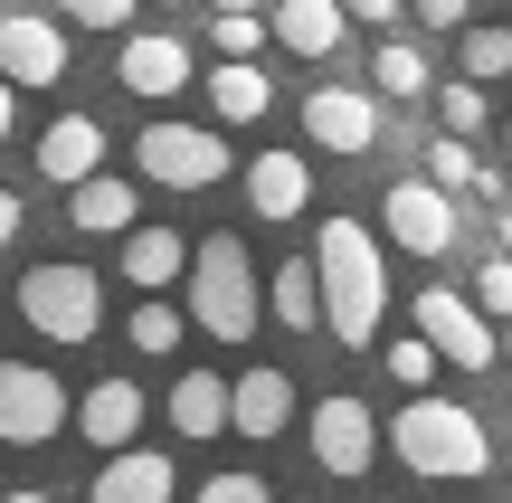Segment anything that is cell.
Returning <instances> with one entry per match:
<instances>
[{
	"mask_svg": "<svg viewBox=\"0 0 512 503\" xmlns=\"http://www.w3.org/2000/svg\"><path fill=\"white\" fill-rule=\"evenodd\" d=\"M313 285H323V342H351L361 352L389 314V266H380V238H370L351 209H332L313 228Z\"/></svg>",
	"mask_w": 512,
	"mask_h": 503,
	"instance_id": "obj_1",
	"label": "cell"
},
{
	"mask_svg": "<svg viewBox=\"0 0 512 503\" xmlns=\"http://www.w3.org/2000/svg\"><path fill=\"white\" fill-rule=\"evenodd\" d=\"M181 304H190V333L209 342H256V314H266V285H256V257L238 228H209L181 266Z\"/></svg>",
	"mask_w": 512,
	"mask_h": 503,
	"instance_id": "obj_2",
	"label": "cell"
},
{
	"mask_svg": "<svg viewBox=\"0 0 512 503\" xmlns=\"http://www.w3.org/2000/svg\"><path fill=\"white\" fill-rule=\"evenodd\" d=\"M389 447H399V466L427 475V485H475V475L494 466L484 418L465 409V399H437V390H408V409L389 418Z\"/></svg>",
	"mask_w": 512,
	"mask_h": 503,
	"instance_id": "obj_3",
	"label": "cell"
},
{
	"mask_svg": "<svg viewBox=\"0 0 512 503\" xmlns=\"http://www.w3.org/2000/svg\"><path fill=\"white\" fill-rule=\"evenodd\" d=\"M19 323L29 333H48V342H95L105 333V276L95 266H76V257H48V266H29L19 276Z\"/></svg>",
	"mask_w": 512,
	"mask_h": 503,
	"instance_id": "obj_4",
	"label": "cell"
},
{
	"mask_svg": "<svg viewBox=\"0 0 512 503\" xmlns=\"http://www.w3.org/2000/svg\"><path fill=\"white\" fill-rule=\"evenodd\" d=\"M57 428H76V399L48 361H0V447H48Z\"/></svg>",
	"mask_w": 512,
	"mask_h": 503,
	"instance_id": "obj_5",
	"label": "cell"
},
{
	"mask_svg": "<svg viewBox=\"0 0 512 503\" xmlns=\"http://www.w3.org/2000/svg\"><path fill=\"white\" fill-rule=\"evenodd\" d=\"M418 333L437 342L446 371H494V361H503L494 314H484L475 295H456V285H418Z\"/></svg>",
	"mask_w": 512,
	"mask_h": 503,
	"instance_id": "obj_6",
	"label": "cell"
},
{
	"mask_svg": "<svg viewBox=\"0 0 512 503\" xmlns=\"http://www.w3.org/2000/svg\"><path fill=\"white\" fill-rule=\"evenodd\" d=\"M133 171L162 181V190H209V181H228V143H219L209 124H143Z\"/></svg>",
	"mask_w": 512,
	"mask_h": 503,
	"instance_id": "obj_7",
	"label": "cell"
},
{
	"mask_svg": "<svg viewBox=\"0 0 512 503\" xmlns=\"http://www.w3.org/2000/svg\"><path fill=\"white\" fill-rule=\"evenodd\" d=\"M380 238L399 247V257H446V247H456V190H437L427 171L389 181V200H380Z\"/></svg>",
	"mask_w": 512,
	"mask_h": 503,
	"instance_id": "obj_8",
	"label": "cell"
},
{
	"mask_svg": "<svg viewBox=\"0 0 512 503\" xmlns=\"http://www.w3.org/2000/svg\"><path fill=\"white\" fill-rule=\"evenodd\" d=\"M370 456H380V418H370L351 390L313 399V466H323L332 485H361V475H370Z\"/></svg>",
	"mask_w": 512,
	"mask_h": 503,
	"instance_id": "obj_9",
	"label": "cell"
},
{
	"mask_svg": "<svg viewBox=\"0 0 512 503\" xmlns=\"http://www.w3.org/2000/svg\"><path fill=\"white\" fill-rule=\"evenodd\" d=\"M114 76H124L143 105H171V95L190 86V38H181V29H124V57H114Z\"/></svg>",
	"mask_w": 512,
	"mask_h": 503,
	"instance_id": "obj_10",
	"label": "cell"
},
{
	"mask_svg": "<svg viewBox=\"0 0 512 503\" xmlns=\"http://www.w3.org/2000/svg\"><path fill=\"white\" fill-rule=\"evenodd\" d=\"M0 76L10 86H57L67 76V29H48V10H0Z\"/></svg>",
	"mask_w": 512,
	"mask_h": 503,
	"instance_id": "obj_11",
	"label": "cell"
},
{
	"mask_svg": "<svg viewBox=\"0 0 512 503\" xmlns=\"http://www.w3.org/2000/svg\"><path fill=\"white\" fill-rule=\"evenodd\" d=\"M304 133H313L323 152H342V162H351V152L380 143V105H370L361 86H313V95H304Z\"/></svg>",
	"mask_w": 512,
	"mask_h": 503,
	"instance_id": "obj_12",
	"label": "cell"
},
{
	"mask_svg": "<svg viewBox=\"0 0 512 503\" xmlns=\"http://www.w3.org/2000/svg\"><path fill=\"white\" fill-rule=\"evenodd\" d=\"M294 409H304V399H294L285 371H247V380H228V428H238V437H285Z\"/></svg>",
	"mask_w": 512,
	"mask_h": 503,
	"instance_id": "obj_13",
	"label": "cell"
},
{
	"mask_svg": "<svg viewBox=\"0 0 512 503\" xmlns=\"http://www.w3.org/2000/svg\"><path fill=\"white\" fill-rule=\"evenodd\" d=\"M171 456L152 447H105V466H95V503H171Z\"/></svg>",
	"mask_w": 512,
	"mask_h": 503,
	"instance_id": "obj_14",
	"label": "cell"
},
{
	"mask_svg": "<svg viewBox=\"0 0 512 503\" xmlns=\"http://www.w3.org/2000/svg\"><path fill=\"white\" fill-rule=\"evenodd\" d=\"M304 200H313V162L304 152H256L247 162V209L256 219H304Z\"/></svg>",
	"mask_w": 512,
	"mask_h": 503,
	"instance_id": "obj_15",
	"label": "cell"
},
{
	"mask_svg": "<svg viewBox=\"0 0 512 503\" xmlns=\"http://www.w3.org/2000/svg\"><path fill=\"white\" fill-rule=\"evenodd\" d=\"M266 29H275V48H285V57H332L351 38V10H342V0H275Z\"/></svg>",
	"mask_w": 512,
	"mask_h": 503,
	"instance_id": "obj_16",
	"label": "cell"
},
{
	"mask_svg": "<svg viewBox=\"0 0 512 503\" xmlns=\"http://www.w3.org/2000/svg\"><path fill=\"white\" fill-rule=\"evenodd\" d=\"M105 162V124H95V114H57L48 133H38V181H86V171Z\"/></svg>",
	"mask_w": 512,
	"mask_h": 503,
	"instance_id": "obj_17",
	"label": "cell"
},
{
	"mask_svg": "<svg viewBox=\"0 0 512 503\" xmlns=\"http://www.w3.org/2000/svg\"><path fill=\"white\" fill-rule=\"evenodd\" d=\"M143 418H152V399L133 390L124 371H114V380H95V390L76 399V428H86L95 447H133V428H143Z\"/></svg>",
	"mask_w": 512,
	"mask_h": 503,
	"instance_id": "obj_18",
	"label": "cell"
},
{
	"mask_svg": "<svg viewBox=\"0 0 512 503\" xmlns=\"http://www.w3.org/2000/svg\"><path fill=\"white\" fill-rule=\"evenodd\" d=\"M181 266H190V238H181V228H143V219L124 228V285H133V295L181 285Z\"/></svg>",
	"mask_w": 512,
	"mask_h": 503,
	"instance_id": "obj_19",
	"label": "cell"
},
{
	"mask_svg": "<svg viewBox=\"0 0 512 503\" xmlns=\"http://www.w3.org/2000/svg\"><path fill=\"white\" fill-rule=\"evenodd\" d=\"M133 209H143V200H133V181H114L105 162H95L86 181L67 190V219L86 228V238H124V228H133Z\"/></svg>",
	"mask_w": 512,
	"mask_h": 503,
	"instance_id": "obj_20",
	"label": "cell"
},
{
	"mask_svg": "<svg viewBox=\"0 0 512 503\" xmlns=\"http://www.w3.org/2000/svg\"><path fill=\"white\" fill-rule=\"evenodd\" d=\"M266 105H275V76L256 67V57H219V76H209V114H219V124H256Z\"/></svg>",
	"mask_w": 512,
	"mask_h": 503,
	"instance_id": "obj_21",
	"label": "cell"
},
{
	"mask_svg": "<svg viewBox=\"0 0 512 503\" xmlns=\"http://www.w3.org/2000/svg\"><path fill=\"white\" fill-rule=\"evenodd\" d=\"M171 428L181 437H228V380L219 371H181L171 380Z\"/></svg>",
	"mask_w": 512,
	"mask_h": 503,
	"instance_id": "obj_22",
	"label": "cell"
},
{
	"mask_svg": "<svg viewBox=\"0 0 512 503\" xmlns=\"http://www.w3.org/2000/svg\"><path fill=\"white\" fill-rule=\"evenodd\" d=\"M266 304H275L285 333H323V285H313V257H285V266H275Z\"/></svg>",
	"mask_w": 512,
	"mask_h": 503,
	"instance_id": "obj_23",
	"label": "cell"
},
{
	"mask_svg": "<svg viewBox=\"0 0 512 503\" xmlns=\"http://www.w3.org/2000/svg\"><path fill=\"white\" fill-rule=\"evenodd\" d=\"M181 333H190V304H162V295H143V304H133V314H124V342H133V352H143V361L181 352Z\"/></svg>",
	"mask_w": 512,
	"mask_h": 503,
	"instance_id": "obj_24",
	"label": "cell"
},
{
	"mask_svg": "<svg viewBox=\"0 0 512 503\" xmlns=\"http://www.w3.org/2000/svg\"><path fill=\"white\" fill-rule=\"evenodd\" d=\"M427 181H437V190H475V181H484L475 133H446V124H437V143H427Z\"/></svg>",
	"mask_w": 512,
	"mask_h": 503,
	"instance_id": "obj_25",
	"label": "cell"
},
{
	"mask_svg": "<svg viewBox=\"0 0 512 503\" xmlns=\"http://www.w3.org/2000/svg\"><path fill=\"white\" fill-rule=\"evenodd\" d=\"M370 86L408 105V95H427V57L408 48V38H380V57H370Z\"/></svg>",
	"mask_w": 512,
	"mask_h": 503,
	"instance_id": "obj_26",
	"label": "cell"
},
{
	"mask_svg": "<svg viewBox=\"0 0 512 503\" xmlns=\"http://www.w3.org/2000/svg\"><path fill=\"white\" fill-rule=\"evenodd\" d=\"M437 124H446V133H484V124H494V105H484V86H475L465 67L437 86Z\"/></svg>",
	"mask_w": 512,
	"mask_h": 503,
	"instance_id": "obj_27",
	"label": "cell"
},
{
	"mask_svg": "<svg viewBox=\"0 0 512 503\" xmlns=\"http://www.w3.org/2000/svg\"><path fill=\"white\" fill-rule=\"evenodd\" d=\"M465 76L475 86H503L512 76V29H465Z\"/></svg>",
	"mask_w": 512,
	"mask_h": 503,
	"instance_id": "obj_28",
	"label": "cell"
},
{
	"mask_svg": "<svg viewBox=\"0 0 512 503\" xmlns=\"http://www.w3.org/2000/svg\"><path fill=\"white\" fill-rule=\"evenodd\" d=\"M266 19H256V10H219V19H209V48H219V57H256V48H266Z\"/></svg>",
	"mask_w": 512,
	"mask_h": 503,
	"instance_id": "obj_29",
	"label": "cell"
},
{
	"mask_svg": "<svg viewBox=\"0 0 512 503\" xmlns=\"http://www.w3.org/2000/svg\"><path fill=\"white\" fill-rule=\"evenodd\" d=\"M389 380H399V390H427V380H437V342H427V333L389 342Z\"/></svg>",
	"mask_w": 512,
	"mask_h": 503,
	"instance_id": "obj_30",
	"label": "cell"
},
{
	"mask_svg": "<svg viewBox=\"0 0 512 503\" xmlns=\"http://www.w3.org/2000/svg\"><path fill=\"white\" fill-rule=\"evenodd\" d=\"M475 304H484V314H512V257H503V247H494V257H484V276H475Z\"/></svg>",
	"mask_w": 512,
	"mask_h": 503,
	"instance_id": "obj_31",
	"label": "cell"
},
{
	"mask_svg": "<svg viewBox=\"0 0 512 503\" xmlns=\"http://www.w3.org/2000/svg\"><path fill=\"white\" fill-rule=\"evenodd\" d=\"M190 503H275V494H266V475H209Z\"/></svg>",
	"mask_w": 512,
	"mask_h": 503,
	"instance_id": "obj_32",
	"label": "cell"
},
{
	"mask_svg": "<svg viewBox=\"0 0 512 503\" xmlns=\"http://www.w3.org/2000/svg\"><path fill=\"white\" fill-rule=\"evenodd\" d=\"M76 29H133V0H57Z\"/></svg>",
	"mask_w": 512,
	"mask_h": 503,
	"instance_id": "obj_33",
	"label": "cell"
},
{
	"mask_svg": "<svg viewBox=\"0 0 512 503\" xmlns=\"http://www.w3.org/2000/svg\"><path fill=\"white\" fill-rule=\"evenodd\" d=\"M342 10L361 19V29H399V19H408V0H342Z\"/></svg>",
	"mask_w": 512,
	"mask_h": 503,
	"instance_id": "obj_34",
	"label": "cell"
},
{
	"mask_svg": "<svg viewBox=\"0 0 512 503\" xmlns=\"http://www.w3.org/2000/svg\"><path fill=\"white\" fill-rule=\"evenodd\" d=\"M418 19H427V29H465V19H475V0H418Z\"/></svg>",
	"mask_w": 512,
	"mask_h": 503,
	"instance_id": "obj_35",
	"label": "cell"
},
{
	"mask_svg": "<svg viewBox=\"0 0 512 503\" xmlns=\"http://www.w3.org/2000/svg\"><path fill=\"white\" fill-rule=\"evenodd\" d=\"M19 238V190H0V247Z\"/></svg>",
	"mask_w": 512,
	"mask_h": 503,
	"instance_id": "obj_36",
	"label": "cell"
},
{
	"mask_svg": "<svg viewBox=\"0 0 512 503\" xmlns=\"http://www.w3.org/2000/svg\"><path fill=\"white\" fill-rule=\"evenodd\" d=\"M10 95H19V86H10V76H0V143H10Z\"/></svg>",
	"mask_w": 512,
	"mask_h": 503,
	"instance_id": "obj_37",
	"label": "cell"
},
{
	"mask_svg": "<svg viewBox=\"0 0 512 503\" xmlns=\"http://www.w3.org/2000/svg\"><path fill=\"white\" fill-rule=\"evenodd\" d=\"M494 247H503V257H512V209H503V228H494Z\"/></svg>",
	"mask_w": 512,
	"mask_h": 503,
	"instance_id": "obj_38",
	"label": "cell"
},
{
	"mask_svg": "<svg viewBox=\"0 0 512 503\" xmlns=\"http://www.w3.org/2000/svg\"><path fill=\"white\" fill-rule=\"evenodd\" d=\"M0 503H57V494H0Z\"/></svg>",
	"mask_w": 512,
	"mask_h": 503,
	"instance_id": "obj_39",
	"label": "cell"
},
{
	"mask_svg": "<svg viewBox=\"0 0 512 503\" xmlns=\"http://www.w3.org/2000/svg\"><path fill=\"white\" fill-rule=\"evenodd\" d=\"M10 10H57V0H10Z\"/></svg>",
	"mask_w": 512,
	"mask_h": 503,
	"instance_id": "obj_40",
	"label": "cell"
},
{
	"mask_svg": "<svg viewBox=\"0 0 512 503\" xmlns=\"http://www.w3.org/2000/svg\"><path fill=\"white\" fill-rule=\"evenodd\" d=\"M503 361H512V314H503Z\"/></svg>",
	"mask_w": 512,
	"mask_h": 503,
	"instance_id": "obj_41",
	"label": "cell"
},
{
	"mask_svg": "<svg viewBox=\"0 0 512 503\" xmlns=\"http://www.w3.org/2000/svg\"><path fill=\"white\" fill-rule=\"evenodd\" d=\"M503 171H512V124H503Z\"/></svg>",
	"mask_w": 512,
	"mask_h": 503,
	"instance_id": "obj_42",
	"label": "cell"
},
{
	"mask_svg": "<svg viewBox=\"0 0 512 503\" xmlns=\"http://www.w3.org/2000/svg\"><path fill=\"white\" fill-rule=\"evenodd\" d=\"M219 10H256V0H219Z\"/></svg>",
	"mask_w": 512,
	"mask_h": 503,
	"instance_id": "obj_43",
	"label": "cell"
},
{
	"mask_svg": "<svg viewBox=\"0 0 512 503\" xmlns=\"http://www.w3.org/2000/svg\"><path fill=\"white\" fill-rule=\"evenodd\" d=\"M162 10H181V0H162Z\"/></svg>",
	"mask_w": 512,
	"mask_h": 503,
	"instance_id": "obj_44",
	"label": "cell"
}]
</instances>
